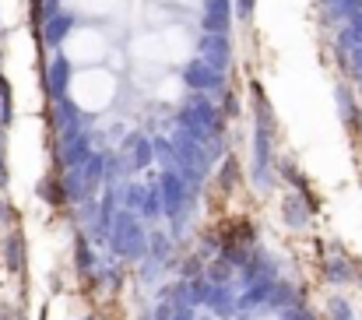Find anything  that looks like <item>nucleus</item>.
I'll return each mask as SVG.
<instances>
[{"label":"nucleus","instance_id":"nucleus-1","mask_svg":"<svg viewBox=\"0 0 362 320\" xmlns=\"http://www.w3.org/2000/svg\"><path fill=\"white\" fill-rule=\"evenodd\" d=\"M64 49H67V60L71 64H81V67H98L106 64V53H110V39L102 28H71V35L64 39Z\"/></svg>","mask_w":362,"mask_h":320},{"label":"nucleus","instance_id":"nucleus-2","mask_svg":"<svg viewBox=\"0 0 362 320\" xmlns=\"http://www.w3.org/2000/svg\"><path fill=\"white\" fill-rule=\"evenodd\" d=\"M232 11H236V18H239V22H250V18H253V11H257V0H236Z\"/></svg>","mask_w":362,"mask_h":320}]
</instances>
